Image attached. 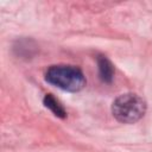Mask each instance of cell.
I'll return each mask as SVG.
<instances>
[{
	"label": "cell",
	"mask_w": 152,
	"mask_h": 152,
	"mask_svg": "<svg viewBox=\"0 0 152 152\" xmlns=\"http://www.w3.org/2000/svg\"><path fill=\"white\" fill-rule=\"evenodd\" d=\"M97 65H99V72L100 77L103 82H112L113 75H114V68L110 63V61L104 57V56H99L97 57Z\"/></svg>",
	"instance_id": "obj_3"
},
{
	"label": "cell",
	"mask_w": 152,
	"mask_h": 152,
	"mask_svg": "<svg viewBox=\"0 0 152 152\" xmlns=\"http://www.w3.org/2000/svg\"><path fill=\"white\" fill-rule=\"evenodd\" d=\"M146 110L145 101L137 94L127 93L118 96L112 104L114 118L122 124H134L140 120Z\"/></svg>",
	"instance_id": "obj_2"
},
{
	"label": "cell",
	"mask_w": 152,
	"mask_h": 152,
	"mask_svg": "<svg viewBox=\"0 0 152 152\" xmlns=\"http://www.w3.org/2000/svg\"><path fill=\"white\" fill-rule=\"evenodd\" d=\"M45 80L66 91H78L86 86L83 72L74 65H52L45 74Z\"/></svg>",
	"instance_id": "obj_1"
},
{
	"label": "cell",
	"mask_w": 152,
	"mask_h": 152,
	"mask_svg": "<svg viewBox=\"0 0 152 152\" xmlns=\"http://www.w3.org/2000/svg\"><path fill=\"white\" fill-rule=\"evenodd\" d=\"M44 104L45 107H48L56 116L58 118H65L66 116V112L65 109L63 108V106L58 102V100L56 97H53L51 94H46L45 97H44Z\"/></svg>",
	"instance_id": "obj_4"
}]
</instances>
